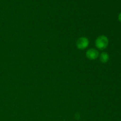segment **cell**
Wrapping results in <instances>:
<instances>
[{
	"mask_svg": "<svg viewBox=\"0 0 121 121\" xmlns=\"http://www.w3.org/2000/svg\"><path fill=\"white\" fill-rule=\"evenodd\" d=\"M108 46V39L105 35L98 37L96 40V46L99 50H104Z\"/></svg>",
	"mask_w": 121,
	"mask_h": 121,
	"instance_id": "obj_1",
	"label": "cell"
},
{
	"mask_svg": "<svg viewBox=\"0 0 121 121\" xmlns=\"http://www.w3.org/2000/svg\"><path fill=\"white\" fill-rule=\"evenodd\" d=\"M89 45V40L86 37H81L76 42V46L78 48L83 50L86 48Z\"/></svg>",
	"mask_w": 121,
	"mask_h": 121,
	"instance_id": "obj_2",
	"label": "cell"
},
{
	"mask_svg": "<svg viewBox=\"0 0 121 121\" xmlns=\"http://www.w3.org/2000/svg\"><path fill=\"white\" fill-rule=\"evenodd\" d=\"M86 56L88 59H91V60H95L98 57L99 53L96 50L91 48V49L88 50L86 52Z\"/></svg>",
	"mask_w": 121,
	"mask_h": 121,
	"instance_id": "obj_3",
	"label": "cell"
},
{
	"mask_svg": "<svg viewBox=\"0 0 121 121\" xmlns=\"http://www.w3.org/2000/svg\"><path fill=\"white\" fill-rule=\"evenodd\" d=\"M109 55L108 53L104 52L100 54V60L101 61V62L106 63L109 60Z\"/></svg>",
	"mask_w": 121,
	"mask_h": 121,
	"instance_id": "obj_4",
	"label": "cell"
},
{
	"mask_svg": "<svg viewBox=\"0 0 121 121\" xmlns=\"http://www.w3.org/2000/svg\"><path fill=\"white\" fill-rule=\"evenodd\" d=\"M118 20H119V21L121 22V13H120V14H119V15H118Z\"/></svg>",
	"mask_w": 121,
	"mask_h": 121,
	"instance_id": "obj_5",
	"label": "cell"
}]
</instances>
